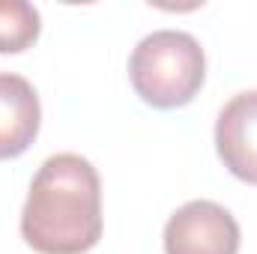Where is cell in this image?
Returning a JSON list of instances; mask_svg holds the SVG:
<instances>
[{
  "mask_svg": "<svg viewBox=\"0 0 257 254\" xmlns=\"http://www.w3.org/2000/svg\"><path fill=\"white\" fill-rule=\"evenodd\" d=\"M215 150L224 168L257 186V90L236 93L215 120Z\"/></svg>",
  "mask_w": 257,
  "mask_h": 254,
  "instance_id": "obj_4",
  "label": "cell"
},
{
  "mask_svg": "<svg viewBox=\"0 0 257 254\" xmlns=\"http://www.w3.org/2000/svg\"><path fill=\"white\" fill-rule=\"evenodd\" d=\"M42 30L39 9L27 0H0V54L27 51Z\"/></svg>",
  "mask_w": 257,
  "mask_h": 254,
  "instance_id": "obj_6",
  "label": "cell"
},
{
  "mask_svg": "<svg viewBox=\"0 0 257 254\" xmlns=\"http://www.w3.org/2000/svg\"><path fill=\"white\" fill-rule=\"evenodd\" d=\"M21 236L39 254H84L102 239V183L84 156L42 162L21 209Z\"/></svg>",
  "mask_w": 257,
  "mask_h": 254,
  "instance_id": "obj_1",
  "label": "cell"
},
{
  "mask_svg": "<svg viewBox=\"0 0 257 254\" xmlns=\"http://www.w3.org/2000/svg\"><path fill=\"white\" fill-rule=\"evenodd\" d=\"M42 108L33 84L15 72H0V159L30 150L39 135Z\"/></svg>",
  "mask_w": 257,
  "mask_h": 254,
  "instance_id": "obj_5",
  "label": "cell"
},
{
  "mask_svg": "<svg viewBox=\"0 0 257 254\" xmlns=\"http://www.w3.org/2000/svg\"><path fill=\"white\" fill-rule=\"evenodd\" d=\"M239 224L215 200H189L165 224V254H236Z\"/></svg>",
  "mask_w": 257,
  "mask_h": 254,
  "instance_id": "obj_3",
  "label": "cell"
},
{
  "mask_svg": "<svg viewBox=\"0 0 257 254\" xmlns=\"http://www.w3.org/2000/svg\"><path fill=\"white\" fill-rule=\"evenodd\" d=\"M128 78L147 105L162 111L183 108L203 87L206 57L192 33L156 30L135 45L128 57Z\"/></svg>",
  "mask_w": 257,
  "mask_h": 254,
  "instance_id": "obj_2",
  "label": "cell"
}]
</instances>
